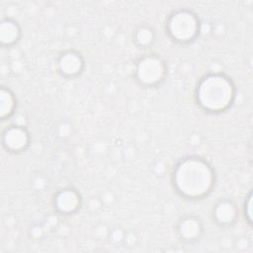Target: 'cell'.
Wrapping results in <instances>:
<instances>
[{
    "instance_id": "6da1fadb",
    "label": "cell",
    "mask_w": 253,
    "mask_h": 253,
    "mask_svg": "<svg viewBox=\"0 0 253 253\" xmlns=\"http://www.w3.org/2000/svg\"><path fill=\"white\" fill-rule=\"evenodd\" d=\"M174 184L181 195L187 198H200L211 191L213 184V173L204 160L187 158L176 167Z\"/></svg>"
},
{
    "instance_id": "7a4b0ae2",
    "label": "cell",
    "mask_w": 253,
    "mask_h": 253,
    "mask_svg": "<svg viewBox=\"0 0 253 253\" xmlns=\"http://www.w3.org/2000/svg\"><path fill=\"white\" fill-rule=\"evenodd\" d=\"M199 104L211 112L223 111L228 108L234 98V87L231 81L220 74L206 76L198 88Z\"/></svg>"
},
{
    "instance_id": "3957f363",
    "label": "cell",
    "mask_w": 253,
    "mask_h": 253,
    "mask_svg": "<svg viewBox=\"0 0 253 253\" xmlns=\"http://www.w3.org/2000/svg\"><path fill=\"white\" fill-rule=\"evenodd\" d=\"M168 29L170 35L176 41L188 42L198 32V21L192 13L180 11L172 16L168 24Z\"/></svg>"
},
{
    "instance_id": "277c9868",
    "label": "cell",
    "mask_w": 253,
    "mask_h": 253,
    "mask_svg": "<svg viewBox=\"0 0 253 253\" xmlns=\"http://www.w3.org/2000/svg\"><path fill=\"white\" fill-rule=\"evenodd\" d=\"M136 74L138 80L145 85H154L162 80L165 74L163 61L155 55H147L137 64Z\"/></svg>"
},
{
    "instance_id": "5b68a950",
    "label": "cell",
    "mask_w": 253,
    "mask_h": 253,
    "mask_svg": "<svg viewBox=\"0 0 253 253\" xmlns=\"http://www.w3.org/2000/svg\"><path fill=\"white\" fill-rule=\"evenodd\" d=\"M201 222L195 217H186L179 222L178 233L182 240L186 242L196 241L202 234Z\"/></svg>"
},
{
    "instance_id": "8992f818",
    "label": "cell",
    "mask_w": 253,
    "mask_h": 253,
    "mask_svg": "<svg viewBox=\"0 0 253 253\" xmlns=\"http://www.w3.org/2000/svg\"><path fill=\"white\" fill-rule=\"evenodd\" d=\"M58 67L63 74L73 76L81 72L83 68V60L78 53L74 51H66L59 57Z\"/></svg>"
},
{
    "instance_id": "52a82bcc",
    "label": "cell",
    "mask_w": 253,
    "mask_h": 253,
    "mask_svg": "<svg viewBox=\"0 0 253 253\" xmlns=\"http://www.w3.org/2000/svg\"><path fill=\"white\" fill-rule=\"evenodd\" d=\"M213 215L221 225H229L234 222L237 217V210L234 204L229 201H220L213 210Z\"/></svg>"
},
{
    "instance_id": "ba28073f",
    "label": "cell",
    "mask_w": 253,
    "mask_h": 253,
    "mask_svg": "<svg viewBox=\"0 0 253 253\" xmlns=\"http://www.w3.org/2000/svg\"><path fill=\"white\" fill-rule=\"evenodd\" d=\"M79 205V197L76 192L70 189H65L59 192L55 198V206L62 212H72Z\"/></svg>"
},
{
    "instance_id": "9c48e42d",
    "label": "cell",
    "mask_w": 253,
    "mask_h": 253,
    "mask_svg": "<svg viewBox=\"0 0 253 253\" xmlns=\"http://www.w3.org/2000/svg\"><path fill=\"white\" fill-rule=\"evenodd\" d=\"M5 137V141L8 147L14 150H20L25 148L29 141L28 133L24 128H21L19 126L9 128Z\"/></svg>"
},
{
    "instance_id": "30bf717a",
    "label": "cell",
    "mask_w": 253,
    "mask_h": 253,
    "mask_svg": "<svg viewBox=\"0 0 253 253\" xmlns=\"http://www.w3.org/2000/svg\"><path fill=\"white\" fill-rule=\"evenodd\" d=\"M135 38H136V41L141 45H146L153 41V33L147 28H141L137 31Z\"/></svg>"
},
{
    "instance_id": "8fae6325",
    "label": "cell",
    "mask_w": 253,
    "mask_h": 253,
    "mask_svg": "<svg viewBox=\"0 0 253 253\" xmlns=\"http://www.w3.org/2000/svg\"><path fill=\"white\" fill-rule=\"evenodd\" d=\"M244 212L245 216L248 220L249 223L252 222V194L250 193L249 196L247 197L245 204H244Z\"/></svg>"
}]
</instances>
